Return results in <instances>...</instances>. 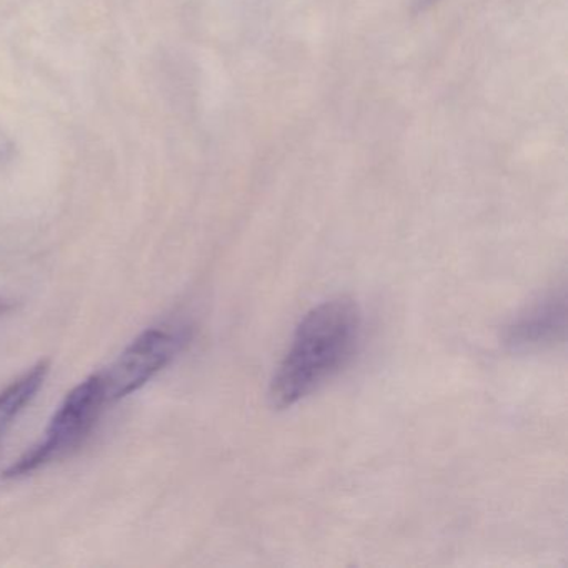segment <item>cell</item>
I'll use <instances>...</instances> for the list:
<instances>
[{
  "instance_id": "1",
  "label": "cell",
  "mask_w": 568,
  "mask_h": 568,
  "mask_svg": "<svg viewBox=\"0 0 568 568\" xmlns=\"http://www.w3.org/2000/svg\"><path fill=\"white\" fill-rule=\"evenodd\" d=\"M361 334V308L351 298H331L307 312L272 377V407H294L317 392L354 357Z\"/></svg>"
},
{
  "instance_id": "2",
  "label": "cell",
  "mask_w": 568,
  "mask_h": 568,
  "mask_svg": "<svg viewBox=\"0 0 568 568\" xmlns=\"http://www.w3.org/2000/svg\"><path fill=\"white\" fill-rule=\"evenodd\" d=\"M108 405L101 375H91L75 385L52 415L44 437L14 460L6 470V477H26L78 450L94 430Z\"/></svg>"
},
{
  "instance_id": "3",
  "label": "cell",
  "mask_w": 568,
  "mask_h": 568,
  "mask_svg": "<svg viewBox=\"0 0 568 568\" xmlns=\"http://www.w3.org/2000/svg\"><path fill=\"white\" fill-rule=\"evenodd\" d=\"M187 342L184 328L152 327L138 335L105 371L99 372L109 405L141 390L172 364Z\"/></svg>"
},
{
  "instance_id": "4",
  "label": "cell",
  "mask_w": 568,
  "mask_h": 568,
  "mask_svg": "<svg viewBox=\"0 0 568 568\" xmlns=\"http://www.w3.org/2000/svg\"><path fill=\"white\" fill-rule=\"evenodd\" d=\"M567 304L564 292L535 302L508 324L504 341L514 351H531L560 341L565 334Z\"/></svg>"
},
{
  "instance_id": "5",
  "label": "cell",
  "mask_w": 568,
  "mask_h": 568,
  "mask_svg": "<svg viewBox=\"0 0 568 568\" xmlns=\"http://www.w3.org/2000/svg\"><path fill=\"white\" fill-rule=\"evenodd\" d=\"M48 362H39L29 368L21 377L12 381L4 390H0V440L6 437L9 428L18 420L19 415L26 410L38 397L39 390L48 377Z\"/></svg>"
},
{
  "instance_id": "6",
  "label": "cell",
  "mask_w": 568,
  "mask_h": 568,
  "mask_svg": "<svg viewBox=\"0 0 568 568\" xmlns=\"http://www.w3.org/2000/svg\"><path fill=\"white\" fill-rule=\"evenodd\" d=\"M12 308H14V302L0 297V317H2V315L9 314Z\"/></svg>"
},
{
  "instance_id": "7",
  "label": "cell",
  "mask_w": 568,
  "mask_h": 568,
  "mask_svg": "<svg viewBox=\"0 0 568 568\" xmlns=\"http://www.w3.org/2000/svg\"><path fill=\"white\" fill-rule=\"evenodd\" d=\"M438 0H415V6H417L418 11H425V9L430 8V6L437 4Z\"/></svg>"
}]
</instances>
